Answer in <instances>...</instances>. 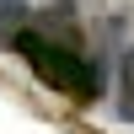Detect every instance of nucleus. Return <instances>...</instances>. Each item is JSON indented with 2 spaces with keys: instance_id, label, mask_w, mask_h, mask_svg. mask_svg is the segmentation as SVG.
<instances>
[{
  "instance_id": "f03ea898",
  "label": "nucleus",
  "mask_w": 134,
  "mask_h": 134,
  "mask_svg": "<svg viewBox=\"0 0 134 134\" xmlns=\"http://www.w3.org/2000/svg\"><path fill=\"white\" fill-rule=\"evenodd\" d=\"M118 118L134 124V48L118 59Z\"/></svg>"
},
{
  "instance_id": "7ed1b4c3",
  "label": "nucleus",
  "mask_w": 134,
  "mask_h": 134,
  "mask_svg": "<svg viewBox=\"0 0 134 134\" xmlns=\"http://www.w3.org/2000/svg\"><path fill=\"white\" fill-rule=\"evenodd\" d=\"M16 21H27V0H0V27L16 32Z\"/></svg>"
},
{
  "instance_id": "f257e3e1",
  "label": "nucleus",
  "mask_w": 134,
  "mask_h": 134,
  "mask_svg": "<svg viewBox=\"0 0 134 134\" xmlns=\"http://www.w3.org/2000/svg\"><path fill=\"white\" fill-rule=\"evenodd\" d=\"M11 48L27 59V70L43 86L75 97V102H97L102 97V70L81 54V38H54L43 27H16L11 32Z\"/></svg>"
}]
</instances>
